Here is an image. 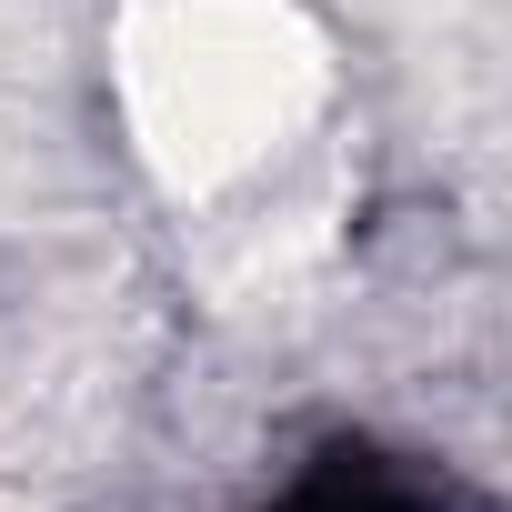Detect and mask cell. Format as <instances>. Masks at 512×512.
Listing matches in <instances>:
<instances>
[{"label": "cell", "instance_id": "obj_1", "mask_svg": "<svg viewBox=\"0 0 512 512\" xmlns=\"http://www.w3.org/2000/svg\"><path fill=\"white\" fill-rule=\"evenodd\" d=\"M121 101L171 191H221L292 141L312 61L272 0H151L121 31Z\"/></svg>", "mask_w": 512, "mask_h": 512}]
</instances>
